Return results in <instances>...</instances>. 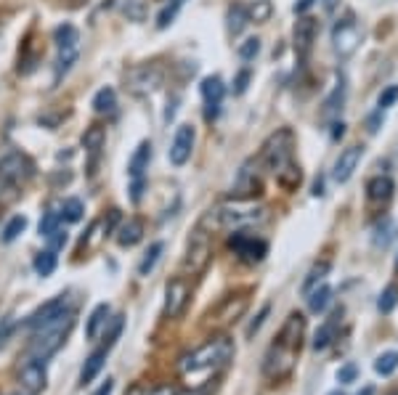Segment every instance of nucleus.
I'll list each match as a JSON object with an SVG mask.
<instances>
[{
  "label": "nucleus",
  "mask_w": 398,
  "mask_h": 395,
  "mask_svg": "<svg viewBox=\"0 0 398 395\" xmlns=\"http://www.w3.org/2000/svg\"><path fill=\"white\" fill-rule=\"evenodd\" d=\"M303 335H305L303 313H290L284 326L279 329L277 342H271V348L266 350V358H263V376L266 379L281 382V379L292 374V369L298 363L300 348H303Z\"/></svg>",
  "instance_id": "f257e3e1"
},
{
  "label": "nucleus",
  "mask_w": 398,
  "mask_h": 395,
  "mask_svg": "<svg viewBox=\"0 0 398 395\" xmlns=\"http://www.w3.org/2000/svg\"><path fill=\"white\" fill-rule=\"evenodd\" d=\"M234 358V342L231 337L226 335H218L213 339H207L204 345H199L197 350L186 353L180 358L178 363V372L183 376H197V374H215L220 369L229 366V361Z\"/></svg>",
  "instance_id": "f03ea898"
},
{
  "label": "nucleus",
  "mask_w": 398,
  "mask_h": 395,
  "mask_svg": "<svg viewBox=\"0 0 398 395\" xmlns=\"http://www.w3.org/2000/svg\"><path fill=\"white\" fill-rule=\"evenodd\" d=\"M72 324H75V311L69 308V311H64L59 318H54V321L38 326L35 335H32V339H30V348H27L30 358L45 361V358L54 356L61 345H64V337L69 335Z\"/></svg>",
  "instance_id": "7ed1b4c3"
},
{
  "label": "nucleus",
  "mask_w": 398,
  "mask_h": 395,
  "mask_svg": "<svg viewBox=\"0 0 398 395\" xmlns=\"http://www.w3.org/2000/svg\"><path fill=\"white\" fill-rule=\"evenodd\" d=\"M292 152H295V133L290 128H279L277 133H271L263 149H260V157L258 162L266 165V170H271L274 176L281 173L287 165H292Z\"/></svg>",
  "instance_id": "20e7f679"
},
{
  "label": "nucleus",
  "mask_w": 398,
  "mask_h": 395,
  "mask_svg": "<svg viewBox=\"0 0 398 395\" xmlns=\"http://www.w3.org/2000/svg\"><path fill=\"white\" fill-rule=\"evenodd\" d=\"M260 217H263V210L260 207H255L247 199H237L234 204H220L215 210H210L204 215V223H213L215 228H239V226L255 223Z\"/></svg>",
  "instance_id": "39448f33"
},
{
  "label": "nucleus",
  "mask_w": 398,
  "mask_h": 395,
  "mask_svg": "<svg viewBox=\"0 0 398 395\" xmlns=\"http://www.w3.org/2000/svg\"><path fill=\"white\" fill-rule=\"evenodd\" d=\"M361 40H364V29L358 24L356 14L345 11L342 19H338L335 29H332V48H335V53H338L340 59H351L358 51Z\"/></svg>",
  "instance_id": "423d86ee"
},
{
  "label": "nucleus",
  "mask_w": 398,
  "mask_h": 395,
  "mask_svg": "<svg viewBox=\"0 0 398 395\" xmlns=\"http://www.w3.org/2000/svg\"><path fill=\"white\" fill-rule=\"evenodd\" d=\"M213 260V244H210V234L199 226L197 231L189 237V244H186V257H183V268L189 276H199L207 271Z\"/></svg>",
  "instance_id": "0eeeda50"
},
{
  "label": "nucleus",
  "mask_w": 398,
  "mask_h": 395,
  "mask_svg": "<svg viewBox=\"0 0 398 395\" xmlns=\"http://www.w3.org/2000/svg\"><path fill=\"white\" fill-rule=\"evenodd\" d=\"M0 176L5 180H11L14 186H24L35 176V165L21 152H8L5 157H0Z\"/></svg>",
  "instance_id": "6e6552de"
},
{
  "label": "nucleus",
  "mask_w": 398,
  "mask_h": 395,
  "mask_svg": "<svg viewBox=\"0 0 398 395\" xmlns=\"http://www.w3.org/2000/svg\"><path fill=\"white\" fill-rule=\"evenodd\" d=\"M250 305V297L247 292H239V295H229L220 300V305H215L210 313H207V326H226L231 321H237L244 308Z\"/></svg>",
  "instance_id": "1a4fd4ad"
},
{
  "label": "nucleus",
  "mask_w": 398,
  "mask_h": 395,
  "mask_svg": "<svg viewBox=\"0 0 398 395\" xmlns=\"http://www.w3.org/2000/svg\"><path fill=\"white\" fill-rule=\"evenodd\" d=\"M189 297H191V284L189 278L176 276L167 281L165 287V316L167 318H178L186 305H189Z\"/></svg>",
  "instance_id": "9d476101"
},
{
  "label": "nucleus",
  "mask_w": 398,
  "mask_h": 395,
  "mask_svg": "<svg viewBox=\"0 0 398 395\" xmlns=\"http://www.w3.org/2000/svg\"><path fill=\"white\" fill-rule=\"evenodd\" d=\"M128 85H130V91H136V93H149V91H154L162 85V80H165V69L159 67V64H139V67H133L130 72H128Z\"/></svg>",
  "instance_id": "9b49d317"
},
{
  "label": "nucleus",
  "mask_w": 398,
  "mask_h": 395,
  "mask_svg": "<svg viewBox=\"0 0 398 395\" xmlns=\"http://www.w3.org/2000/svg\"><path fill=\"white\" fill-rule=\"evenodd\" d=\"M45 382H48V372H45V361H38V358H30L24 361L19 369V385L24 393L38 395L45 390Z\"/></svg>",
  "instance_id": "f8f14e48"
},
{
  "label": "nucleus",
  "mask_w": 398,
  "mask_h": 395,
  "mask_svg": "<svg viewBox=\"0 0 398 395\" xmlns=\"http://www.w3.org/2000/svg\"><path fill=\"white\" fill-rule=\"evenodd\" d=\"M260 176H258V159H247L244 165H242V170H239L237 180H234V186H231V194L237 199H250L260 194Z\"/></svg>",
  "instance_id": "ddd939ff"
},
{
  "label": "nucleus",
  "mask_w": 398,
  "mask_h": 395,
  "mask_svg": "<svg viewBox=\"0 0 398 395\" xmlns=\"http://www.w3.org/2000/svg\"><path fill=\"white\" fill-rule=\"evenodd\" d=\"M194 141H197V133L191 125H180L173 136V143H170V152L167 157L176 167H183L189 159H191V152H194Z\"/></svg>",
  "instance_id": "4468645a"
},
{
  "label": "nucleus",
  "mask_w": 398,
  "mask_h": 395,
  "mask_svg": "<svg viewBox=\"0 0 398 395\" xmlns=\"http://www.w3.org/2000/svg\"><path fill=\"white\" fill-rule=\"evenodd\" d=\"M229 247L237 252L244 263H260L263 257L268 255V244L263 239H255L250 234H234L229 239Z\"/></svg>",
  "instance_id": "2eb2a0df"
},
{
  "label": "nucleus",
  "mask_w": 398,
  "mask_h": 395,
  "mask_svg": "<svg viewBox=\"0 0 398 395\" xmlns=\"http://www.w3.org/2000/svg\"><path fill=\"white\" fill-rule=\"evenodd\" d=\"M226 96V85L218 75H210V77L202 80V99H204V119L213 122L220 115V104Z\"/></svg>",
  "instance_id": "dca6fc26"
},
{
  "label": "nucleus",
  "mask_w": 398,
  "mask_h": 395,
  "mask_svg": "<svg viewBox=\"0 0 398 395\" xmlns=\"http://www.w3.org/2000/svg\"><path fill=\"white\" fill-rule=\"evenodd\" d=\"M316 35H318V21L314 19V16H303V19H298L292 38H295V53H298L300 59H308L314 43H316Z\"/></svg>",
  "instance_id": "f3484780"
},
{
  "label": "nucleus",
  "mask_w": 398,
  "mask_h": 395,
  "mask_svg": "<svg viewBox=\"0 0 398 395\" xmlns=\"http://www.w3.org/2000/svg\"><path fill=\"white\" fill-rule=\"evenodd\" d=\"M361 157H364V146H348V149H342L338 162H335L332 178L338 180V183H348V180L353 178V173H356Z\"/></svg>",
  "instance_id": "a211bd4d"
},
{
  "label": "nucleus",
  "mask_w": 398,
  "mask_h": 395,
  "mask_svg": "<svg viewBox=\"0 0 398 395\" xmlns=\"http://www.w3.org/2000/svg\"><path fill=\"white\" fill-rule=\"evenodd\" d=\"M64 311H69V297L67 295L54 297V300H48L45 305H40L38 311L27 318V329H38V326H43V324H48V321L59 318Z\"/></svg>",
  "instance_id": "6ab92c4d"
},
{
  "label": "nucleus",
  "mask_w": 398,
  "mask_h": 395,
  "mask_svg": "<svg viewBox=\"0 0 398 395\" xmlns=\"http://www.w3.org/2000/svg\"><path fill=\"white\" fill-rule=\"evenodd\" d=\"M393 191H396V183H393L390 176H375V178L366 183V199L375 202V204L390 202L393 199Z\"/></svg>",
  "instance_id": "aec40b11"
},
{
  "label": "nucleus",
  "mask_w": 398,
  "mask_h": 395,
  "mask_svg": "<svg viewBox=\"0 0 398 395\" xmlns=\"http://www.w3.org/2000/svg\"><path fill=\"white\" fill-rule=\"evenodd\" d=\"M149 159H152V143L141 141L139 149L133 152V157L128 162V176L130 180H143V173L149 170Z\"/></svg>",
  "instance_id": "412c9836"
},
{
  "label": "nucleus",
  "mask_w": 398,
  "mask_h": 395,
  "mask_svg": "<svg viewBox=\"0 0 398 395\" xmlns=\"http://www.w3.org/2000/svg\"><path fill=\"white\" fill-rule=\"evenodd\" d=\"M106 350L109 348H99V350H93L91 356L85 358V366H82V372H80V385L85 387L88 382H93L96 374L101 372V366H104V361H106Z\"/></svg>",
  "instance_id": "4be33fe9"
},
{
  "label": "nucleus",
  "mask_w": 398,
  "mask_h": 395,
  "mask_svg": "<svg viewBox=\"0 0 398 395\" xmlns=\"http://www.w3.org/2000/svg\"><path fill=\"white\" fill-rule=\"evenodd\" d=\"M141 237H143V223H141L139 217H130L128 223H122L117 231V241L119 247H133V244H139Z\"/></svg>",
  "instance_id": "5701e85b"
},
{
  "label": "nucleus",
  "mask_w": 398,
  "mask_h": 395,
  "mask_svg": "<svg viewBox=\"0 0 398 395\" xmlns=\"http://www.w3.org/2000/svg\"><path fill=\"white\" fill-rule=\"evenodd\" d=\"M109 313H112V308L106 302H101V305L93 308V313L88 316V324H85V337L88 339H96L99 337V329L109 321Z\"/></svg>",
  "instance_id": "b1692460"
},
{
  "label": "nucleus",
  "mask_w": 398,
  "mask_h": 395,
  "mask_svg": "<svg viewBox=\"0 0 398 395\" xmlns=\"http://www.w3.org/2000/svg\"><path fill=\"white\" fill-rule=\"evenodd\" d=\"M277 183L284 189V191H298V186L303 183V170H300L298 162L287 165L281 173H277Z\"/></svg>",
  "instance_id": "393cba45"
},
{
  "label": "nucleus",
  "mask_w": 398,
  "mask_h": 395,
  "mask_svg": "<svg viewBox=\"0 0 398 395\" xmlns=\"http://www.w3.org/2000/svg\"><path fill=\"white\" fill-rule=\"evenodd\" d=\"M78 61V45H67V48H59V59H56V75H54V82L59 85L61 77L72 69V64Z\"/></svg>",
  "instance_id": "a878e982"
},
{
  "label": "nucleus",
  "mask_w": 398,
  "mask_h": 395,
  "mask_svg": "<svg viewBox=\"0 0 398 395\" xmlns=\"http://www.w3.org/2000/svg\"><path fill=\"white\" fill-rule=\"evenodd\" d=\"M329 260H321V263H316L311 271H308V276H305V281H303V295H308L311 289H316L318 284H324V278H327V274H329Z\"/></svg>",
  "instance_id": "bb28decb"
},
{
  "label": "nucleus",
  "mask_w": 398,
  "mask_h": 395,
  "mask_svg": "<svg viewBox=\"0 0 398 395\" xmlns=\"http://www.w3.org/2000/svg\"><path fill=\"white\" fill-rule=\"evenodd\" d=\"M104 141H106V133H104L101 125H91V128L82 133V146H85V152H91V154H99L101 149H104Z\"/></svg>",
  "instance_id": "cd10ccee"
},
{
  "label": "nucleus",
  "mask_w": 398,
  "mask_h": 395,
  "mask_svg": "<svg viewBox=\"0 0 398 395\" xmlns=\"http://www.w3.org/2000/svg\"><path fill=\"white\" fill-rule=\"evenodd\" d=\"M115 106H117V93H115V88H101L99 93L93 96V109H96L99 115H112Z\"/></svg>",
  "instance_id": "c85d7f7f"
},
{
  "label": "nucleus",
  "mask_w": 398,
  "mask_h": 395,
  "mask_svg": "<svg viewBox=\"0 0 398 395\" xmlns=\"http://www.w3.org/2000/svg\"><path fill=\"white\" fill-rule=\"evenodd\" d=\"M305 297H308V308H311L314 313H321V311L329 305V300H332V289H329L327 284H321L316 289H311Z\"/></svg>",
  "instance_id": "c756f323"
},
{
  "label": "nucleus",
  "mask_w": 398,
  "mask_h": 395,
  "mask_svg": "<svg viewBox=\"0 0 398 395\" xmlns=\"http://www.w3.org/2000/svg\"><path fill=\"white\" fill-rule=\"evenodd\" d=\"M335 335H338V321L329 318V321H327V324L316 332V337H314V350H327V348L332 345Z\"/></svg>",
  "instance_id": "7c9ffc66"
},
{
  "label": "nucleus",
  "mask_w": 398,
  "mask_h": 395,
  "mask_svg": "<svg viewBox=\"0 0 398 395\" xmlns=\"http://www.w3.org/2000/svg\"><path fill=\"white\" fill-rule=\"evenodd\" d=\"M247 21H250V14H247V8L237 3V5H231L229 8V32L231 35H239L244 27H247Z\"/></svg>",
  "instance_id": "2f4dec72"
},
{
  "label": "nucleus",
  "mask_w": 398,
  "mask_h": 395,
  "mask_svg": "<svg viewBox=\"0 0 398 395\" xmlns=\"http://www.w3.org/2000/svg\"><path fill=\"white\" fill-rule=\"evenodd\" d=\"M165 252V244L162 241H154L149 250H146V255H143V260L139 263V274L141 276H149L152 271H154V265H157V260H159V255Z\"/></svg>",
  "instance_id": "473e14b6"
},
{
  "label": "nucleus",
  "mask_w": 398,
  "mask_h": 395,
  "mask_svg": "<svg viewBox=\"0 0 398 395\" xmlns=\"http://www.w3.org/2000/svg\"><path fill=\"white\" fill-rule=\"evenodd\" d=\"M247 14H250V21L266 24V21L271 19V14H274V5H271V0H255V3L247 8Z\"/></svg>",
  "instance_id": "72a5a7b5"
},
{
  "label": "nucleus",
  "mask_w": 398,
  "mask_h": 395,
  "mask_svg": "<svg viewBox=\"0 0 398 395\" xmlns=\"http://www.w3.org/2000/svg\"><path fill=\"white\" fill-rule=\"evenodd\" d=\"M56 271V252L54 250H45L35 257V274L38 276H51Z\"/></svg>",
  "instance_id": "f704fd0d"
},
{
  "label": "nucleus",
  "mask_w": 398,
  "mask_h": 395,
  "mask_svg": "<svg viewBox=\"0 0 398 395\" xmlns=\"http://www.w3.org/2000/svg\"><path fill=\"white\" fill-rule=\"evenodd\" d=\"M54 40H56V45H59V48H67V45H78L80 35H78V29H75L72 24H61V27L54 29Z\"/></svg>",
  "instance_id": "c9c22d12"
},
{
  "label": "nucleus",
  "mask_w": 398,
  "mask_h": 395,
  "mask_svg": "<svg viewBox=\"0 0 398 395\" xmlns=\"http://www.w3.org/2000/svg\"><path fill=\"white\" fill-rule=\"evenodd\" d=\"M396 305H398V287L396 284H388L377 300V311L379 313H390Z\"/></svg>",
  "instance_id": "e433bc0d"
},
{
  "label": "nucleus",
  "mask_w": 398,
  "mask_h": 395,
  "mask_svg": "<svg viewBox=\"0 0 398 395\" xmlns=\"http://www.w3.org/2000/svg\"><path fill=\"white\" fill-rule=\"evenodd\" d=\"M396 369H398V353L396 350H388V353H382V356L375 361V372L382 374V376H390Z\"/></svg>",
  "instance_id": "4c0bfd02"
},
{
  "label": "nucleus",
  "mask_w": 398,
  "mask_h": 395,
  "mask_svg": "<svg viewBox=\"0 0 398 395\" xmlns=\"http://www.w3.org/2000/svg\"><path fill=\"white\" fill-rule=\"evenodd\" d=\"M85 213V207H82V202L80 199H64V204H61V220H69V223H78L80 217Z\"/></svg>",
  "instance_id": "58836bf2"
},
{
  "label": "nucleus",
  "mask_w": 398,
  "mask_h": 395,
  "mask_svg": "<svg viewBox=\"0 0 398 395\" xmlns=\"http://www.w3.org/2000/svg\"><path fill=\"white\" fill-rule=\"evenodd\" d=\"M342 101H345V82H340L338 88H335V93L327 99V104H324V115H327V117L338 115L340 109H342Z\"/></svg>",
  "instance_id": "ea45409f"
},
{
  "label": "nucleus",
  "mask_w": 398,
  "mask_h": 395,
  "mask_svg": "<svg viewBox=\"0 0 398 395\" xmlns=\"http://www.w3.org/2000/svg\"><path fill=\"white\" fill-rule=\"evenodd\" d=\"M24 228H27V217L24 215L11 217V220H8V226L3 228V241H5V244H11V241H14V239L24 231Z\"/></svg>",
  "instance_id": "a19ab883"
},
{
  "label": "nucleus",
  "mask_w": 398,
  "mask_h": 395,
  "mask_svg": "<svg viewBox=\"0 0 398 395\" xmlns=\"http://www.w3.org/2000/svg\"><path fill=\"white\" fill-rule=\"evenodd\" d=\"M122 11H125V16H128V19L143 21L146 19V0H125Z\"/></svg>",
  "instance_id": "79ce46f5"
},
{
  "label": "nucleus",
  "mask_w": 398,
  "mask_h": 395,
  "mask_svg": "<svg viewBox=\"0 0 398 395\" xmlns=\"http://www.w3.org/2000/svg\"><path fill=\"white\" fill-rule=\"evenodd\" d=\"M180 5H183V0H173L170 5H165V8L159 11V16H157V27H159V29H165V27H170V24H173L176 14L180 11Z\"/></svg>",
  "instance_id": "37998d69"
},
{
  "label": "nucleus",
  "mask_w": 398,
  "mask_h": 395,
  "mask_svg": "<svg viewBox=\"0 0 398 395\" xmlns=\"http://www.w3.org/2000/svg\"><path fill=\"white\" fill-rule=\"evenodd\" d=\"M61 223V213H45V217L40 220V237H51L56 228H59Z\"/></svg>",
  "instance_id": "c03bdc74"
},
{
  "label": "nucleus",
  "mask_w": 398,
  "mask_h": 395,
  "mask_svg": "<svg viewBox=\"0 0 398 395\" xmlns=\"http://www.w3.org/2000/svg\"><path fill=\"white\" fill-rule=\"evenodd\" d=\"M239 59H244V61H250V59H255L260 53V40L258 38H250V40H244L242 45H239Z\"/></svg>",
  "instance_id": "a18cd8bd"
},
{
  "label": "nucleus",
  "mask_w": 398,
  "mask_h": 395,
  "mask_svg": "<svg viewBox=\"0 0 398 395\" xmlns=\"http://www.w3.org/2000/svg\"><path fill=\"white\" fill-rule=\"evenodd\" d=\"M19 197V186H14L11 180H5L0 176V204H8Z\"/></svg>",
  "instance_id": "49530a36"
},
{
  "label": "nucleus",
  "mask_w": 398,
  "mask_h": 395,
  "mask_svg": "<svg viewBox=\"0 0 398 395\" xmlns=\"http://www.w3.org/2000/svg\"><path fill=\"white\" fill-rule=\"evenodd\" d=\"M268 313H271V305H263V308H260L258 316H255V318H253V321H250V326H247V337H255V335H258V329H260V326H263V321L268 318Z\"/></svg>",
  "instance_id": "de8ad7c7"
},
{
  "label": "nucleus",
  "mask_w": 398,
  "mask_h": 395,
  "mask_svg": "<svg viewBox=\"0 0 398 395\" xmlns=\"http://www.w3.org/2000/svg\"><path fill=\"white\" fill-rule=\"evenodd\" d=\"M356 376H358V366H356V363H345V366H340V372H338V382H340V385H351Z\"/></svg>",
  "instance_id": "09e8293b"
},
{
  "label": "nucleus",
  "mask_w": 398,
  "mask_h": 395,
  "mask_svg": "<svg viewBox=\"0 0 398 395\" xmlns=\"http://www.w3.org/2000/svg\"><path fill=\"white\" fill-rule=\"evenodd\" d=\"M396 101H398V88H396V85H390V88H385V91L379 93L377 106H379V109H388V106H393Z\"/></svg>",
  "instance_id": "8fccbe9b"
},
{
  "label": "nucleus",
  "mask_w": 398,
  "mask_h": 395,
  "mask_svg": "<svg viewBox=\"0 0 398 395\" xmlns=\"http://www.w3.org/2000/svg\"><path fill=\"white\" fill-rule=\"evenodd\" d=\"M247 82H250V72L242 69V72L237 75V80H234V93H237V96H242V93L247 91Z\"/></svg>",
  "instance_id": "3c124183"
},
{
  "label": "nucleus",
  "mask_w": 398,
  "mask_h": 395,
  "mask_svg": "<svg viewBox=\"0 0 398 395\" xmlns=\"http://www.w3.org/2000/svg\"><path fill=\"white\" fill-rule=\"evenodd\" d=\"M48 239H51V250H54V252H56L59 247H64V244H67V234H64L61 228H56V231H54V234H51Z\"/></svg>",
  "instance_id": "603ef678"
},
{
  "label": "nucleus",
  "mask_w": 398,
  "mask_h": 395,
  "mask_svg": "<svg viewBox=\"0 0 398 395\" xmlns=\"http://www.w3.org/2000/svg\"><path fill=\"white\" fill-rule=\"evenodd\" d=\"M11 329H14V318L5 316L3 318V329H0V345H5V339L11 335Z\"/></svg>",
  "instance_id": "864d4df0"
},
{
  "label": "nucleus",
  "mask_w": 398,
  "mask_h": 395,
  "mask_svg": "<svg viewBox=\"0 0 398 395\" xmlns=\"http://www.w3.org/2000/svg\"><path fill=\"white\" fill-rule=\"evenodd\" d=\"M112 390H115V382H112V379H106V382H104V385H101L93 395H112Z\"/></svg>",
  "instance_id": "5fc2aeb1"
},
{
  "label": "nucleus",
  "mask_w": 398,
  "mask_h": 395,
  "mask_svg": "<svg viewBox=\"0 0 398 395\" xmlns=\"http://www.w3.org/2000/svg\"><path fill=\"white\" fill-rule=\"evenodd\" d=\"M311 5H314V0H298V3H295V14H303V11H308Z\"/></svg>",
  "instance_id": "6e6d98bb"
},
{
  "label": "nucleus",
  "mask_w": 398,
  "mask_h": 395,
  "mask_svg": "<svg viewBox=\"0 0 398 395\" xmlns=\"http://www.w3.org/2000/svg\"><path fill=\"white\" fill-rule=\"evenodd\" d=\"M149 395H176V393H173V390H170L167 385H162V387H157V390H152V393H149Z\"/></svg>",
  "instance_id": "4d7b16f0"
},
{
  "label": "nucleus",
  "mask_w": 398,
  "mask_h": 395,
  "mask_svg": "<svg viewBox=\"0 0 398 395\" xmlns=\"http://www.w3.org/2000/svg\"><path fill=\"white\" fill-rule=\"evenodd\" d=\"M356 395H375V387H372V385H366V387H364L361 393H356Z\"/></svg>",
  "instance_id": "13d9d810"
},
{
  "label": "nucleus",
  "mask_w": 398,
  "mask_h": 395,
  "mask_svg": "<svg viewBox=\"0 0 398 395\" xmlns=\"http://www.w3.org/2000/svg\"><path fill=\"white\" fill-rule=\"evenodd\" d=\"M321 3H324V8H327V11H332V8H335V3H338V0H321Z\"/></svg>",
  "instance_id": "bf43d9fd"
},
{
  "label": "nucleus",
  "mask_w": 398,
  "mask_h": 395,
  "mask_svg": "<svg viewBox=\"0 0 398 395\" xmlns=\"http://www.w3.org/2000/svg\"><path fill=\"white\" fill-rule=\"evenodd\" d=\"M178 395H207V390H191V393H178Z\"/></svg>",
  "instance_id": "052dcab7"
},
{
  "label": "nucleus",
  "mask_w": 398,
  "mask_h": 395,
  "mask_svg": "<svg viewBox=\"0 0 398 395\" xmlns=\"http://www.w3.org/2000/svg\"><path fill=\"white\" fill-rule=\"evenodd\" d=\"M388 395H398V390H393V393H388Z\"/></svg>",
  "instance_id": "680f3d73"
},
{
  "label": "nucleus",
  "mask_w": 398,
  "mask_h": 395,
  "mask_svg": "<svg viewBox=\"0 0 398 395\" xmlns=\"http://www.w3.org/2000/svg\"><path fill=\"white\" fill-rule=\"evenodd\" d=\"M396 271H398V257H396Z\"/></svg>",
  "instance_id": "e2e57ef3"
},
{
  "label": "nucleus",
  "mask_w": 398,
  "mask_h": 395,
  "mask_svg": "<svg viewBox=\"0 0 398 395\" xmlns=\"http://www.w3.org/2000/svg\"><path fill=\"white\" fill-rule=\"evenodd\" d=\"M332 395H338V393H332ZM340 395H342V393H340Z\"/></svg>",
  "instance_id": "0e129e2a"
}]
</instances>
